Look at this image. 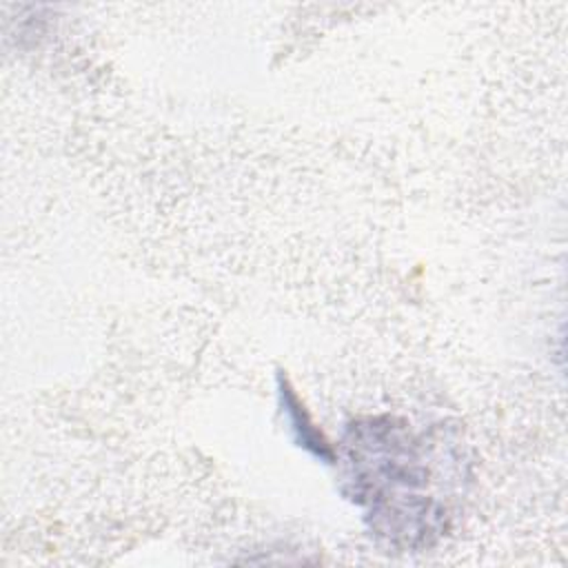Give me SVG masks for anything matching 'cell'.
Here are the masks:
<instances>
[{"label": "cell", "instance_id": "obj_1", "mask_svg": "<svg viewBox=\"0 0 568 568\" xmlns=\"http://www.w3.org/2000/svg\"><path fill=\"white\" fill-rule=\"evenodd\" d=\"M351 495L366 508L373 532L399 548L433 544L446 510L426 493L428 468L404 426L393 419L357 422L348 430Z\"/></svg>", "mask_w": 568, "mask_h": 568}, {"label": "cell", "instance_id": "obj_2", "mask_svg": "<svg viewBox=\"0 0 568 568\" xmlns=\"http://www.w3.org/2000/svg\"><path fill=\"white\" fill-rule=\"evenodd\" d=\"M280 397H282L284 410H286V415H288V419H291V426L297 430V439L302 442V446L308 448L311 453H315L317 457L331 462V459L335 457L331 444H328V442L324 439V435L313 426V422H311L308 413L304 410V406H302L297 393L291 388V384L286 382V377L282 379V375H280Z\"/></svg>", "mask_w": 568, "mask_h": 568}]
</instances>
